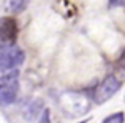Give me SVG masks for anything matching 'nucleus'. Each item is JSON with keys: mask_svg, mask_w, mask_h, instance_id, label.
Listing matches in <instances>:
<instances>
[{"mask_svg": "<svg viewBox=\"0 0 125 123\" xmlns=\"http://www.w3.org/2000/svg\"><path fill=\"white\" fill-rule=\"evenodd\" d=\"M24 62V52L16 44L0 46V73H8L21 66Z\"/></svg>", "mask_w": 125, "mask_h": 123, "instance_id": "nucleus-3", "label": "nucleus"}, {"mask_svg": "<svg viewBox=\"0 0 125 123\" xmlns=\"http://www.w3.org/2000/svg\"><path fill=\"white\" fill-rule=\"evenodd\" d=\"M109 2V6L116 8V6H125V0H108Z\"/></svg>", "mask_w": 125, "mask_h": 123, "instance_id": "nucleus-10", "label": "nucleus"}, {"mask_svg": "<svg viewBox=\"0 0 125 123\" xmlns=\"http://www.w3.org/2000/svg\"><path fill=\"white\" fill-rule=\"evenodd\" d=\"M119 63H120V66H124V68H125V51H124V54H122V57H120V60H119Z\"/></svg>", "mask_w": 125, "mask_h": 123, "instance_id": "nucleus-11", "label": "nucleus"}, {"mask_svg": "<svg viewBox=\"0 0 125 123\" xmlns=\"http://www.w3.org/2000/svg\"><path fill=\"white\" fill-rule=\"evenodd\" d=\"M40 120L38 123H51V112H49V109H43V112L40 114Z\"/></svg>", "mask_w": 125, "mask_h": 123, "instance_id": "nucleus-9", "label": "nucleus"}, {"mask_svg": "<svg viewBox=\"0 0 125 123\" xmlns=\"http://www.w3.org/2000/svg\"><path fill=\"white\" fill-rule=\"evenodd\" d=\"M119 88H120L119 79H117L116 76H113V74H111V76H106L104 80L97 87V90H95V93H94L95 103H98V104L106 103L109 98H113V96L116 95Z\"/></svg>", "mask_w": 125, "mask_h": 123, "instance_id": "nucleus-4", "label": "nucleus"}, {"mask_svg": "<svg viewBox=\"0 0 125 123\" xmlns=\"http://www.w3.org/2000/svg\"><path fill=\"white\" fill-rule=\"evenodd\" d=\"M59 104L63 114L70 118H76L84 115L90 109V103H89L87 96L83 93L76 92H63L59 95Z\"/></svg>", "mask_w": 125, "mask_h": 123, "instance_id": "nucleus-1", "label": "nucleus"}, {"mask_svg": "<svg viewBox=\"0 0 125 123\" xmlns=\"http://www.w3.org/2000/svg\"><path fill=\"white\" fill-rule=\"evenodd\" d=\"M124 122H125V114L124 112H116V114L104 118L103 123H124Z\"/></svg>", "mask_w": 125, "mask_h": 123, "instance_id": "nucleus-8", "label": "nucleus"}, {"mask_svg": "<svg viewBox=\"0 0 125 123\" xmlns=\"http://www.w3.org/2000/svg\"><path fill=\"white\" fill-rule=\"evenodd\" d=\"M18 36V24L13 18L0 19V46L5 44H14Z\"/></svg>", "mask_w": 125, "mask_h": 123, "instance_id": "nucleus-5", "label": "nucleus"}, {"mask_svg": "<svg viewBox=\"0 0 125 123\" xmlns=\"http://www.w3.org/2000/svg\"><path fill=\"white\" fill-rule=\"evenodd\" d=\"M27 3L29 0H5V9L8 13H21Z\"/></svg>", "mask_w": 125, "mask_h": 123, "instance_id": "nucleus-7", "label": "nucleus"}, {"mask_svg": "<svg viewBox=\"0 0 125 123\" xmlns=\"http://www.w3.org/2000/svg\"><path fill=\"white\" fill-rule=\"evenodd\" d=\"M5 76L0 77V106L6 107V106L13 104L18 98L19 92V82H18V70L3 73Z\"/></svg>", "mask_w": 125, "mask_h": 123, "instance_id": "nucleus-2", "label": "nucleus"}, {"mask_svg": "<svg viewBox=\"0 0 125 123\" xmlns=\"http://www.w3.org/2000/svg\"><path fill=\"white\" fill-rule=\"evenodd\" d=\"M43 109H44V104H43V99L37 98V99H30V101L24 103L22 104V115H24V118L27 122H35L38 117H40V114L43 112Z\"/></svg>", "mask_w": 125, "mask_h": 123, "instance_id": "nucleus-6", "label": "nucleus"}]
</instances>
